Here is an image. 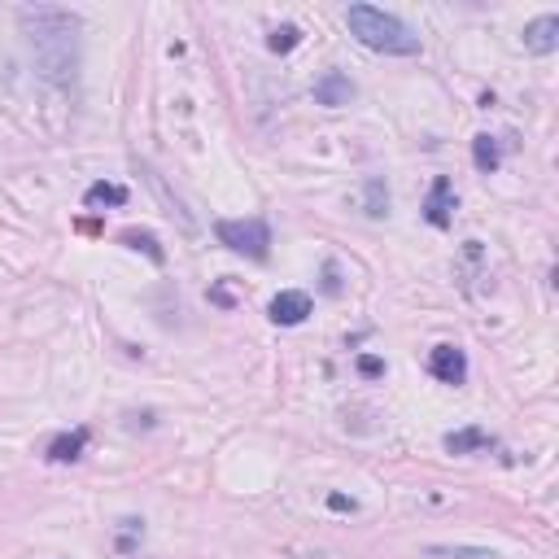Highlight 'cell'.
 I'll use <instances>...</instances> for the list:
<instances>
[{"mask_svg": "<svg viewBox=\"0 0 559 559\" xmlns=\"http://www.w3.org/2000/svg\"><path fill=\"white\" fill-rule=\"evenodd\" d=\"M324 293H341V280H337V263L324 267Z\"/></svg>", "mask_w": 559, "mask_h": 559, "instance_id": "18", "label": "cell"}, {"mask_svg": "<svg viewBox=\"0 0 559 559\" xmlns=\"http://www.w3.org/2000/svg\"><path fill=\"white\" fill-rule=\"evenodd\" d=\"M472 162H477V171H481V175H494V171H498L503 153H498V140H494L490 132L472 136Z\"/></svg>", "mask_w": 559, "mask_h": 559, "instance_id": "11", "label": "cell"}, {"mask_svg": "<svg viewBox=\"0 0 559 559\" xmlns=\"http://www.w3.org/2000/svg\"><path fill=\"white\" fill-rule=\"evenodd\" d=\"M83 450H88V428H70V433H57L49 442V459L75 463V459H83Z\"/></svg>", "mask_w": 559, "mask_h": 559, "instance_id": "10", "label": "cell"}, {"mask_svg": "<svg viewBox=\"0 0 559 559\" xmlns=\"http://www.w3.org/2000/svg\"><path fill=\"white\" fill-rule=\"evenodd\" d=\"M455 210H459L455 184H450L446 175H437L433 188H428V197H424V219L433 223V228H450V223H455Z\"/></svg>", "mask_w": 559, "mask_h": 559, "instance_id": "4", "label": "cell"}, {"mask_svg": "<svg viewBox=\"0 0 559 559\" xmlns=\"http://www.w3.org/2000/svg\"><path fill=\"white\" fill-rule=\"evenodd\" d=\"M22 35H27L35 62L53 83H70L79 70V14L57 5H27L18 9Z\"/></svg>", "mask_w": 559, "mask_h": 559, "instance_id": "1", "label": "cell"}, {"mask_svg": "<svg viewBox=\"0 0 559 559\" xmlns=\"http://www.w3.org/2000/svg\"><path fill=\"white\" fill-rule=\"evenodd\" d=\"M428 372H433L442 385H463L468 380V354H463L459 346H433V354H428Z\"/></svg>", "mask_w": 559, "mask_h": 559, "instance_id": "6", "label": "cell"}, {"mask_svg": "<svg viewBox=\"0 0 559 559\" xmlns=\"http://www.w3.org/2000/svg\"><path fill=\"white\" fill-rule=\"evenodd\" d=\"M363 197H367V214H372V219H385V214H389V188H385V180H367Z\"/></svg>", "mask_w": 559, "mask_h": 559, "instance_id": "15", "label": "cell"}, {"mask_svg": "<svg viewBox=\"0 0 559 559\" xmlns=\"http://www.w3.org/2000/svg\"><path fill=\"white\" fill-rule=\"evenodd\" d=\"M267 315H271V324H280V328L306 324V315H311V293H302V289H284V293L271 297Z\"/></svg>", "mask_w": 559, "mask_h": 559, "instance_id": "5", "label": "cell"}, {"mask_svg": "<svg viewBox=\"0 0 559 559\" xmlns=\"http://www.w3.org/2000/svg\"><path fill=\"white\" fill-rule=\"evenodd\" d=\"M315 101L328 105V110H341V105H350L354 101L350 75H341V70H324V75L315 79Z\"/></svg>", "mask_w": 559, "mask_h": 559, "instance_id": "7", "label": "cell"}, {"mask_svg": "<svg viewBox=\"0 0 559 559\" xmlns=\"http://www.w3.org/2000/svg\"><path fill=\"white\" fill-rule=\"evenodd\" d=\"M525 49L538 53V57L559 49V14H542L538 22H529L525 27Z\"/></svg>", "mask_w": 559, "mask_h": 559, "instance_id": "8", "label": "cell"}, {"mask_svg": "<svg viewBox=\"0 0 559 559\" xmlns=\"http://www.w3.org/2000/svg\"><path fill=\"white\" fill-rule=\"evenodd\" d=\"M83 206L88 210H101V206H127V188L123 184H92L88 193H83Z\"/></svg>", "mask_w": 559, "mask_h": 559, "instance_id": "12", "label": "cell"}, {"mask_svg": "<svg viewBox=\"0 0 559 559\" xmlns=\"http://www.w3.org/2000/svg\"><path fill=\"white\" fill-rule=\"evenodd\" d=\"M297 44H302V27H276L267 35V49L271 53H293Z\"/></svg>", "mask_w": 559, "mask_h": 559, "instance_id": "16", "label": "cell"}, {"mask_svg": "<svg viewBox=\"0 0 559 559\" xmlns=\"http://www.w3.org/2000/svg\"><path fill=\"white\" fill-rule=\"evenodd\" d=\"M328 507H332V511H354V498H346V494H328Z\"/></svg>", "mask_w": 559, "mask_h": 559, "instance_id": "19", "label": "cell"}, {"mask_svg": "<svg viewBox=\"0 0 559 559\" xmlns=\"http://www.w3.org/2000/svg\"><path fill=\"white\" fill-rule=\"evenodd\" d=\"M118 241H123L127 249H140V254H149L153 263H166V249L158 245V236L153 232H140V228H127V232H118Z\"/></svg>", "mask_w": 559, "mask_h": 559, "instance_id": "13", "label": "cell"}, {"mask_svg": "<svg viewBox=\"0 0 559 559\" xmlns=\"http://www.w3.org/2000/svg\"><path fill=\"white\" fill-rule=\"evenodd\" d=\"M428 559H498L490 546H424Z\"/></svg>", "mask_w": 559, "mask_h": 559, "instance_id": "14", "label": "cell"}, {"mask_svg": "<svg viewBox=\"0 0 559 559\" xmlns=\"http://www.w3.org/2000/svg\"><path fill=\"white\" fill-rule=\"evenodd\" d=\"M359 372H363V376H380V372H385V363H380L376 354H363V359H359Z\"/></svg>", "mask_w": 559, "mask_h": 559, "instance_id": "17", "label": "cell"}, {"mask_svg": "<svg viewBox=\"0 0 559 559\" xmlns=\"http://www.w3.org/2000/svg\"><path fill=\"white\" fill-rule=\"evenodd\" d=\"M214 236H219V245H228L232 254H245V258H254V263H263L271 254L267 219H219L214 223Z\"/></svg>", "mask_w": 559, "mask_h": 559, "instance_id": "3", "label": "cell"}, {"mask_svg": "<svg viewBox=\"0 0 559 559\" xmlns=\"http://www.w3.org/2000/svg\"><path fill=\"white\" fill-rule=\"evenodd\" d=\"M442 446H446V455H472V450H494L498 442L485 433V428L472 424V428H459V433H446Z\"/></svg>", "mask_w": 559, "mask_h": 559, "instance_id": "9", "label": "cell"}, {"mask_svg": "<svg viewBox=\"0 0 559 559\" xmlns=\"http://www.w3.org/2000/svg\"><path fill=\"white\" fill-rule=\"evenodd\" d=\"M346 27L359 44H367L372 53H389V57H415L420 53V35L407 22L385 14L376 5H350L346 9Z\"/></svg>", "mask_w": 559, "mask_h": 559, "instance_id": "2", "label": "cell"}]
</instances>
